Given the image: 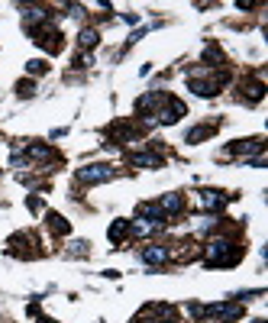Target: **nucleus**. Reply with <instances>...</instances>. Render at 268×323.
Masks as SVG:
<instances>
[{
    "mask_svg": "<svg viewBox=\"0 0 268 323\" xmlns=\"http://www.w3.org/2000/svg\"><path fill=\"white\" fill-rule=\"evenodd\" d=\"M236 256H239V249L230 243V239H214V243L207 246V262L210 265H226V262H233Z\"/></svg>",
    "mask_w": 268,
    "mask_h": 323,
    "instance_id": "obj_1",
    "label": "nucleus"
},
{
    "mask_svg": "<svg viewBox=\"0 0 268 323\" xmlns=\"http://www.w3.org/2000/svg\"><path fill=\"white\" fill-rule=\"evenodd\" d=\"M113 178V168L110 165H84L78 171V181L81 184H100V181H110Z\"/></svg>",
    "mask_w": 268,
    "mask_h": 323,
    "instance_id": "obj_2",
    "label": "nucleus"
},
{
    "mask_svg": "<svg viewBox=\"0 0 268 323\" xmlns=\"http://www.w3.org/2000/svg\"><path fill=\"white\" fill-rule=\"evenodd\" d=\"M159 207H162V214H178L184 207V201H181V194H165L159 201Z\"/></svg>",
    "mask_w": 268,
    "mask_h": 323,
    "instance_id": "obj_3",
    "label": "nucleus"
},
{
    "mask_svg": "<svg viewBox=\"0 0 268 323\" xmlns=\"http://www.w3.org/2000/svg\"><path fill=\"white\" fill-rule=\"evenodd\" d=\"M165 256H168V252H165V246H149V249L142 252V259H146L149 265H159V262H165Z\"/></svg>",
    "mask_w": 268,
    "mask_h": 323,
    "instance_id": "obj_4",
    "label": "nucleus"
},
{
    "mask_svg": "<svg viewBox=\"0 0 268 323\" xmlns=\"http://www.w3.org/2000/svg\"><path fill=\"white\" fill-rule=\"evenodd\" d=\"M133 165L136 168H159L162 159L159 155H133Z\"/></svg>",
    "mask_w": 268,
    "mask_h": 323,
    "instance_id": "obj_5",
    "label": "nucleus"
},
{
    "mask_svg": "<svg viewBox=\"0 0 268 323\" xmlns=\"http://www.w3.org/2000/svg\"><path fill=\"white\" fill-rule=\"evenodd\" d=\"M201 204H204L207 210H217L220 204H223V197H220L217 191H204V194H201Z\"/></svg>",
    "mask_w": 268,
    "mask_h": 323,
    "instance_id": "obj_6",
    "label": "nucleus"
},
{
    "mask_svg": "<svg viewBox=\"0 0 268 323\" xmlns=\"http://www.w3.org/2000/svg\"><path fill=\"white\" fill-rule=\"evenodd\" d=\"M78 42L84 45V49H94V45H97V29H84L78 36Z\"/></svg>",
    "mask_w": 268,
    "mask_h": 323,
    "instance_id": "obj_7",
    "label": "nucleus"
},
{
    "mask_svg": "<svg viewBox=\"0 0 268 323\" xmlns=\"http://www.w3.org/2000/svg\"><path fill=\"white\" fill-rule=\"evenodd\" d=\"M126 230H129V223H126V220L113 223V226H110V239H123V236H126Z\"/></svg>",
    "mask_w": 268,
    "mask_h": 323,
    "instance_id": "obj_8",
    "label": "nucleus"
},
{
    "mask_svg": "<svg viewBox=\"0 0 268 323\" xmlns=\"http://www.w3.org/2000/svg\"><path fill=\"white\" fill-rule=\"evenodd\" d=\"M29 71H45V61H29Z\"/></svg>",
    "mask_w": 268,
    "mask_h": 323,
    "instance_id": "obj_9",
    "label": "nucleus"
},
{
    "mask_svg": "<svg viewBox=\"0 0 268 323\" xmlns=\"http://www.w3.org/2000/svg\"><path fill=\"white\" fill-rule=\"evenodd\" d=\"M252 323H265V320H252Z\"/></svg>",
    "mask_w": 268,
    "mask_h": 323,
    "instance_id": "obj_10",
    "label": "nucleus"
}]
</instances>
